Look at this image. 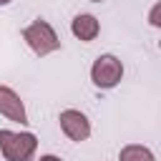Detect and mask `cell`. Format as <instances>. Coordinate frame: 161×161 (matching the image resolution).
I'll list each match as a JSON object with an SVG mask.
<instances>
[{
	"label": "cell",
	"mask_w": 161,
	"mask_h": 161,
	"mask_svg": "<svg viewBox=\"0 0 161 161\" xmlns=\"http://www.w3.org/2000/svg\"><path fill=\"white\" fill-rule=\"evenodd\" d=\"M91 3H103V0H91Z\"/></svg>",
	"instance_id": "10"
},
{
	"label": "cell",
	"mask_w": 161,
	"mask_h": 161,
	"mask_svg": "<svg viewBox=\"0 0 161 161\" xmlns=\"http://www.w3.org/2000/svg\"><path fill=\"white\" fill-rule=\"evenodd\" d=\"M10 3H13V0H0V5H10Z\"/></svg>",
	"instance_id": "9"
},
{
	"label": "cell",
	"mask_w": 161,
	"mask_h": 161,
	"mask_svg": "<svg viewBox=\"0 0 161 161\" xmlns=\"http://www.w3.org/2000/svg\"><path fill=\"white\" fill-rule=\"evenodd\" d=\"M23 40H25L28 48H30L35 55H40V58H43V55H50V53H55V50L60 48V40H58L53 25L45 23V20H33L28 28H23Z\"/></svg>",
	"instance_id": "2"
},
{
	"label": "cell",
	"mask_w": 161,
	"mask_h": 161,
	"mask_svg": "<svg viewBox=\"0 0 161 161\" xmlns=\"http://www.w3.org/2000/svg\"><path fill=\"white\" fill-rule=\"evenodd\" d=\"M38 161H63L60 156H53V153H45V156H40Z\"/></svg>",
	"instance_id": "8"
},
{
	"label": "cell",
	"mask_w": 161,
	"mask_h": 161,
	"mask_svg": "<svg viewBox=\"0 0 161 161\" xmlns=\"http://www.w3.org/2000/svg\"><path fill=\"white\" fill-rule=\"evenodd\" d=\"M121 78H123V63H121L116 55L103 53V55H98V58L93 60L91 80H93L96 88H101V91H111V88H116V86L121 83Z\"/></svg>",
	"instance_id": "3"
},
{
	"label": "cell",
	"mask_w": 161,
	"mask_h": 161,
	"mask_svg": "<svg viewBox=\"0 0 161 161\" xmlns=\"http://www.w3.org/2000/svg\"><path fill=\"white\" fill-rule=\"evenodd\" d=\"M38 148V138L30 131H0V153L5 156V161H30L35 156Z\"/></svg>",
	"instance_id": "1"
},
{
	"label": "cell",
	"mask_w": 161,
	"mask_h": 161,
	"mask_svg": "<svg viewBox=\"0 0 161 161\" xmlns=\"http://www.w3.org/2000/svg\"><path fill=\"white\" fill-rule=\"evenodd\" d=\"M118 161H156V156L151 153V148L141 143H126L118 151Z\"/></svg>",
	"instance_id": "7"
},
{
	"label": "cell",
	"mask_w": 161,
	"mask_h": 161,
	"mask_svg": "<svg viewBox=\"0 0 161 161\" xmlns=\"http://www.w3.org/2000/svg\"><path fill=\"white\" fill-rule=\"evenodd\" d=\"M0 116H5L8 121H15V123H28V113H25V106L20 101V96L8 88V86H0Z\"/></svg>",
	"instance_id": "5"
},
{
	"label": "cell",
	"mask_w": 161,
	"mask_h": 161,
	"mask_svg": "<svg viewBox=\"0 0 161 161\" xmlns=\"http://www.w3.org/2000/svg\"><path fill=\"white\" fill-rule=\"evenodd\" d=\"M58 123H60V131H63L70 141H78V143H80V141H86V138L91 136V121H88V116L80 113V111H75V108L60 111Z\"/></svg>",
	"instance_id": "4"
},
{
	"label": "cell",
	"mask_w": 161,
	"mask_h": 161,
	"mask_svg": "<svg viewBox=\"0 0 161 161\" xmlns=\"http://www.w3.org/2000/svg\"><path fill=\"white\" fill-rule=\"evenodd\" d=\"M70 33H73L78 40L91 43V40H96V38H98L101 25H98L96 15H91V13H80V15H75V18H73V23H70Z\"/></svg>",
	"instance_id": "6"
}]
</instances>
